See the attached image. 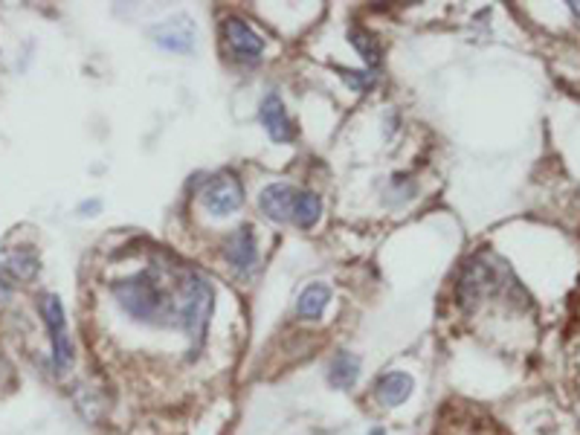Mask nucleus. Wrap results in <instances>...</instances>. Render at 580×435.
<instances>
[{"instance_id":"nucleus-1","label":"nucleus","mask_w":580,"mask_h":435,"mask_svg":"<svg viewBox=\"0 0 580 435\" xmlns=\"http://www.w3.org/2000/svg\"><path fill=\"white\" fill-rule=\"evenodd\" d=\"M111 290L128 316L157 328H183L195 340L203 337L215 305L212 285L177 261H151L148 267L113 282Z\"/></svg>"},{"instance_id":"nucleus-2","label":"nucleus","mask_w":580,"mask_h":435,"mask_svg":"<svg viewBox=\"0 0 580 435\" xmlns=\"http://www.w3.org/2000/svg\"><path fill=\"white\" fill-rule=\"evenodd\" d=\"M508 267L502 265H494V261H485V258H470L468 267L461 273V282H459V302L468 311H473L476 305L482 302L485 294H491V290H499L502 279L499 273H505Z\"/></svg>"},{"instance_id":"nucleus-3","label":"nucleus","mask_w":580,"mask_h":435,"mask_svg":"<svg viewBox=\"0 0 580 435\" xmlns=\"http://www.w3.org/2000/svg\"><path fill=\"white\" fill-rule=\"evenodd\" d=\"M203 206L210 209L212 215L224 218L232 215L236 209H241L244 204V189H241V180L232 175V171H221V175H212L206 180L203 195H201Z\"/></svg>"},{"instance_id":"nucleus-4","label":"nucleus","mask_w":580,"mask_h":435,"mask_svg":"<svg viewBox=\"0 0 580 435\" xmlns=\"http://www.w3.org/2000/svg\"><path fill=\"white\" fill-rule=\"evenodd\" d=\"M41 316L49 328V340H53V363L56 368H67L73 363V342L67 334V320H64V308L58 296L53 294L41 296Z\"/></svg>"},{"instance_id":"nucleus-5","label":"nucleus","mask_w":580,"mask_h":435,"mask_svg":"<svg viewBox=\"0 0 580 435\" xmlns=\"http://www.w3.org/2000/svg\"><path fill=\"white\" fill-rule=\"evenodd\" d=\"M224 44L229 50V56L244 61V64H255L262 59V52H264L262 38L255 35L250 30V23L241 21V18H227L224 21Z\"/></svg>"},{"instance_id":"nucleus-6","label":"nucleus","mask_w":580,"mask_h":435,"mask_svg":"<svg viewBox=\"0 0 580 435\" xmlns=\"http://www.w3.org/2000/svg\"><path fill=\"white\" fill-rule=\"evenodd\" d=\"M224 256L241 276H250L255 270V265H259V244H255L253 230L241 227L238 232H232L224 244Z\"/></svg>"},{"instance_id":"nucleus-7","label":"nucleus","mask_w":580,"mask_h":435,"mask_svg":"<svg viewBox=\"0 0 580 435\" xmlns=\"http://www.w3.org/2000/svg\"><path fill=\"white\" fill-rule=\"evenodd\" d=\"M293 197H296V189L288 186V183H270L259 195V206L270 221L285 223L293 215Z\"/></svg>"},{"instance_id":"nucleus-8","label":"nucleus","mask_w":580,"mask_h":435,"mask_svg":"<svg viewBox=\"0 0 580 435\" xmlns=\"http://www.w3.org/2000/svg\"><path fill=\"white\" fill-rule=\"evenodd\" d=\"M259 113H262V122H264V128H267L270 140H276V142L293 140L296 131H293V125H290V116H288V111H285V104H281V99H279L276 94H267V96L262 99Z\"/></svg>"},{"instance_id":"nucleus-9","label":"nucleus","mask_w":580,"mask_h":435,"mask_svg":"<svg viewBox=\"0 0 580 435\" xmlns=\"http://www.w3.org/2000/svg\"><path fill=\"white\" fill-rule=\"evenodd\" d=\"M412 386H415V380L406 372H389L378 380V401L383 406H401L409 394H412Z\"/></svg>"},{"instance_id":"nucleus-10","label":"nucleus","mask_w":580,"mask_h":435,"mask_svg":"<svg viewBox=\"0 0 580 435\" xmlns=\"http://www.w3.org/2000/svg\"><path fill=\"white\" fill-rule=\"evenodd\" d=\"M154 41L174 52H192V47H195V32H192L189 21H183V26L169 23V26H157V30H154Z\"/></svg>"},{"instance_id":"nucleus-11","label":"nucleus","mask_w":580,"mask_h":435,"mask_svg":"<svg viewBox=\"0 0 580 435\" xmlns=\"http://www.w3.org/2000/svg\"><path fill=\"white\" fill-rule=\"evenodd\" d=\"M322 215V201H319V195L314 192H302V189H296V197H293V215L290 221L296 223V227H314V223L319 221Z\"/></svg>"},{"instance_id":"nucleus-12","label":"nucleus","mask_w":580,"mask_h":435,"mask_svg":"<svg viewBox=\"0 0 580 435\" xmlns=\"http://www.w3.org/2000/svg\"><path fill=\"white\" fill-rule=\"evenodd\" d=\"M328 299H331L328 285H308L302 290L299 302H296V313H299L302 320H319L322 311L328 305Z\"/></svg>"},{"instance_id":"nucleus-13","label":"nucleus","mask_w":580,"mask_h":435,"mask_svg":"<svg viewBox=\"0 0 580 435\" xmlns=\"http://www.w3.org/2000/svg\"><path fill=\"white\" fill-rule=\"evenodd\" d=\"M360 375V360L354 358L352 351H340L337 358L331 360V368H328V377H331V386L337 389H348L357 380Z\"/></svg>"},{"instance_id":"nucleus-14","label":"nucleus","mask_w":580,"mask_h":435,"mask_svg":"<svg viewBox=\"0 0 580 435\" xmlns=\"http://www.w3.org/2000/svg\"><path fill=\"white\" fill-rule=\"evenodd\" d=\"M348 38H352V44L360 50V56L366 59L369 68H378V61H380L378 38H375V35H369L366 30H352V32H348Z\"/></svg>"},{"instance_id":"nucleus-15","label":"nucleus","mask_w":580,"mask_h":435,"mask_svg":"<svg viewBox=\"0 0 580 435\" xmlns=\"http://www.w3.org/2000/svg\"><path fill=\"white\" fill-rule=\"evenodd\" d=\"M340 73H343V78L348 85H352L354 90H363V94L371 85H375V76H371V73H357V70H345V68H340Z\"/></svg>"},{"instance_id":"nucleus-16","label":"nucleus","mask_w":580,"mask_h":435,"mask_svg":"<svg viewBox=\"0 0 580 435\" xmlns=\"http://www.w3.org/2000/svg\"><path fill=\"white\" fill-rule=\"evenodd\" d=\"M4 296H9V285H6L4 276H0V299H4Z\"/></svg>"},{"instance_id":"nucleus-17","label":"nucleus","mask_w":580,"mask_h":435,"mask_svg":"<svg viewBox=\"0 0 580 435\" xmlns=\"http://www.w3.org/2000/svg\"><path fill=\"white\" fill-rule=\"evenodd\" d=\"M569 6H572V12H575V15L580 18V0H572V4H569Z\"/></svg>"}]
</instances>
